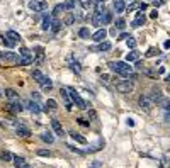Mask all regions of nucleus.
I'll list each match as a JSON object with an SVG mask.
<instances>
[{"label":"nucleus","instance_id":"423d86ee","mask_svg":"<svg viewBox=\"0 0 170 168\" xmlns=\"http://www.w3.org/2000/svg\"><path fill=\"white\" fill-rule=\"evenodd\" d=\"M26 107H27L31 112H34V114H41V111H43V109H41V106H39V102H36V100H32V99L26 102Z\"/></svg>","mask_w":170,"mask_h":168},{"label":"nucleus","instance_id":"412c9836","mask_svg":"<svg viewBox=\"0 0 170 168\" xmlns=\"http://www.w3.org/2000/svg\"><path fill=\"white\" fill-rule=\"evenodd\" d=\"M5 97L9 99L10 102H14V100H19L17 92H15V90H12V89H7V90H5Z\"/></svg>","mask_w":170,"mask_h":168},{"label":"nucleus","instance_id":"f8f14e48","mask_svg":"<svg viewBox=\"0 0 170 168\" xmlns=\"http://www.w3.org/2000/svg\"><path fill=\"white\" fill-rule=\"evenodd\" d=\"M151 102L153 104H156V106H160V102H162V99H163V97H162V92L158 90V89H153L151 90Z\"/></svg>","mask_w":170,"mask_h":168},{"label":"nucleus","instance_id":"ddd939ff","mask_svg":"<svg viewBox=\"0 0 170 168\" xmlns=\"http://www.w3.org/2000/svg\"><path fill=\"white\" fill-rule=\"evenodd\" d=\"M7 109H9V111H12L14 114H17V112L22 111V106L19 104V100H14V102H9V104H7Z\"/></svg>","mask_w":170,"mask_h":168},{"label":"nucleus","instance_id":"dca6fc26","mask_svg":"<svg viewBox=\"0 0 170 168\" xmlns=\"http://www.w3.org/2000/svg\"><path fill=\"white\" fill-rule=\"evenodd\" d=\"M145 20H146V15L140 12V14L136 15V19L133 20V27H140V26H143V24H145Z\"/></svg>","mask_w":170,"mask_h":168},{"label":"nucleus","instance_id":"a878e982","mask_svg":"<svg viewBox=\"0 0 170 168\" xmlns=\"http://www.w3.org/2000/svg\"><path fill=\"white\" fill-rule=\"evenodd\" d=\"M0 160H2V161H7V163H9L10 160H14V156H12L10 151H0Z\"/></svg>","mask_w":170,"mask_h":168},{"label":"nucleus","instance_id":"6e6552de","mask_svg":"<svg viewBox=\"0 0 170 168\" xmlns=\"http://www.w3.org/2000/svg\"><path fill=\"white\" fill-rule=\"evenodd\" d=\"M106 36H107V31H106L104 27H101L99 31H95L94 34H92V39L97 41V43H102V41L106 39Z\"/></svg>","mask_w":170,"mask_h":168},{"label":"nucleus","instance_id":"2f4dec72","mask_svg":"<svg viewBox=\"0 0 170 168\" xmlns=\"http://www.w3.org/2000/svg\"><path fill=\"white\" fill-rule=\"evenodd\" d=\"M92 24H94V26H102V24H104V22H102V15L101 14H95L94 15V17H92Z\"/></svg>","mask_w":170,"mask_h":168},{"label":"nucleus","instance_id":"7c9ffc66","mask_svg":"<svg viewBox=\"0 0 170 168\" xmlns=\"http://www.w3.org/2000/svg\"><path fill=\"white\" fill-rule=\"evenodd\" d=\"M78 36H80L82 39H89V37H92V36H90V32H89V29H87V27H82L80 31H78Z\"/></svg>","mask_w":170,"mask_h":168},{"label":"nucleus","instance_id":"c9c22d12","mask_svg":"<svg viewBox=\"0 0 170 168\" xmlns=\"http://www.w3.org/2000/svg\"><path fill=\"white\" fill-rule=\"evenodd\" d=\"M124 27H126V20H124V19H118V20H116V29H118V31H123Z\"/></svg>","mask_w":170,"mask_h":168},{"label":"nucleus","instance_id":"58836bf2","mask_svg":"<svg viewBox=\"0 0 170 168\" xmlns=\"http://www.w3.org/2000/svg\"><path fill=\"white\" fill-rule=\"evenodd\" d=\"M46 109H51V111H55V109H58V104H56L53 99H48V102H46Z\"/></svg>","mask_w":170,"mask_h":168},{"label":"nucleus","instance_id":"6ab92c4d","mask_svg":"<svg viewBox=\"0 0 170 168\" xmlns=\"http://www.w3.org/2000/svg\"><path fill=\"white\" fill-rule=\"evenodd\" d=\"M141 56V54H140V51H134V49H133V51H129L126 54V61L129 63V61H138V58Z\"/></svg>","mask_w":170,"mask_h":168},{"label":"nucleus","instance_id":"79ce46f5","mask_svg":"<svg viewBox=\"0 0 170 168\" xmlns=\"http://www.w3.org/2000/svg\"><path fill=\"white\" fill-rule=\"evenodd\" d=\"M3 43H5V46H7V48H14V46L17 44V43H14L12 39H9V37H3Z\"/></svg>","mask_w":170,"mask_h":168},{"label":"nucleus","instance_id":"1a4fd4ad","mask_svg":"<svg viewBox=\"0 0 170 168\" xmlns=\"http://www.w3.org/2000/svg\"><path fill=\"white\" fill-rule=\"evenodd\" d=\"M104 139H99L97 143H94V144H90V146H87V149H85V153H94V151H99V149H102L104 148Z\"/></svg>","mask_w":170,"mask_h":168},{"label":"nucleus","instance_id":"c85d7f7f","mask_svg":"<svg viewBox=\"0 0 170 168\" xmlns=\"http://www.w3.org/2000/svg\"><path fill=\"white\" fill-rule=\"evenodd\" d=\"M111 48H112V44H111L109 41H102V43H99V49H101V51H109Z\"/></svg>","mask_w":170,"mask_h":168},{"label":"nucleus","instance_id":"2eb2a0df","mask_svg":"<svg viewBox=\"0 0 170 168\" xmlns=\"http://www.w3.org/2000/svg\"><path fill=\"white\" fill-rule=\"evenodd\" d=\"M51 22H53V15L44 14V15H43V31H48V29H51Z\"/></svg>","mask_w":170,"mask_h":168},{"label":"nucleus","instance_id":"5701e85b","mask_svg":"<svg viewBox=\"0 0 170 168\" xmlns=\"http://www.w3.org/2000/svg\"><path fill=\"white\" fill-rule=\"evenodd\" d=\"M5 37H9V39H12L14 43H20V34H17L15 31H7Z\"/></svg>","mask_w":170,"mask_h":168},{"label":"nucleus","instance_id":"f03ea898","mask_svg":"<svg viewBox=\"0 0 170 168\" xmlns=\"http://www.w3.org/2000/svg\"><path fill=\"white\" fill-rule=\"evenodd\" d=\"M116 89L121 94H131L134 89V82L133 80H121V82H116Z\"/></svg>","mask_w":170,"mask_h":168},{"label":"nucleus","instance_id":"b1692460","mask_svg":"<svg viewBox=\"0 0 170 168\" xmlns=\"http://www.w3.org/2000/svg\"><path fill=\"white\" fill-rule=\"evenodd\" d=\"M41 141H43V143H48V144H51V143H55V138H53L51 133H43V134H41Z\"/></svg>","mask_w":170,"mask_h":168},{"label":"nucleus","instance_id":"aec40b11","mask_svg":"<svg viewBox=\"0 0 170 168\" xmlns=\"http://www.w3.org/2000/svg\"><path fill=\"white\" fill-rule=\"evenodd\" d=\"M32 61H34V58H32V56H22V58H19V60H17V65L27 66V65H31Z\"/></svg>","mask_w":170,"mask_h":168},{"label":"nucleus","instance_id":"13d9d810","mask_svg":"<svg viewBox=\"0 0 170 168\" xmlns=\"http://www.w3.org/2000/svg\"><path fill=\"white\" fill-rule=\"evenodd\" d=\"M165 121L170 122V111H165Z\"/></svg>","mask_w":170,"mask_h":168},{"label":"nucleus","instance_id":"4be33fe9","mask_svg":"<svg viewBox=\"0 0 170 168\" xmlns=\"http://www.w3.org/2000/svg\"><path fill=\"white\" fill-rule=\"evenodd\" d=\"M60 29H61V20L58 19V17H53V22H51V31L55 32H60Z\"/></svg>","mask_w":170,"mask_h":168},{"label":"nucleus","instance_id":"9b49d317","mask_svg":"<svg viewBox=\"0 0 170 168\" xmlns=\"http://www.w3.org/2000/svg\"><path fill=\"white\" fill-rule=\"evenodd\" d=\"M51 127H53V131H55L56 136H63V134H65L63 127H61V124H60V121L53 119V121H51Z\"/></svg>","mask_w":170,"mask_h":168},{"label":"nucleus","instance_id":"473e14b6","mask_svg":"<svg viewBox=\"0 0 170 168\" xmlns=\"http://www.w3.org/2000/svg\"><path fill=\"white\" fill-rule=\"evenodd\" d=\"M63 22H65V26H72V24L75 22V15H73V14H66Z\"/></svg>","mask_w":170,"mask_h":168},{"label":"nucleus","instance_id":"9d476101","mask_svg":"<svg viewBox=\"0 0 170 168\" xmlns=\"http://www.w3.org/2000/svg\"><path fill=\"white\" fill-rule=\"evenodd\" d=\"M38 83L41 85V89H43V90H51V89H53V85H51V80H49L48 77H44V75H43V77H41V78L38 80Z\"/></svg>","mask_w":170,"mask_h":168},{"label":"nucleus","instance_id":"20e7f679","mask_svg":"<svg viewBox=\"0 0 170 168\" xmlns=\"http://www.w3.org/2000/svg\"><path fill=\"white\" fill-rule=\"evenodd\" d=\"M138 106L141 107L145 112H151L153 102H151L150 97H146V95H140V97H138Z\"/></svg>","mask_w":170,"mask_h":168},{"label":"nucleus","instance_id":"cd10ccee","mask_svg":"<svg viewBox=\"0 0 170 168\" xmlns=\"http://www.w3.org/2000/svg\"><path fill=\"white\" fill-rule=\"evenodd\" d=\"M70 68L75 71L77 75L82 73V66H80V63H78V61H72V63H70Z\"/></svg>","mask_w":170,"mask_h":168},{"label":"nucleus","instance_id":"680f3d73","mask_svg":"<svg viewBox=\"0 0 170 168\" xmlns=\"http://www.w3.org/2000/svg\"><path fill=\"white\" fill-rule=\"evenodd\" d=\"M163 48H165V49H168V48H170V39H168V41H165V43H163Z\"/></svg>","mask_w":170,"mask_h":168},{"label":"nucleus","instance_id":"bb28decb","mask_svg":"<svg viewBox=\"0 0 170 168\" xmlns=\"http://www.w3.org/2000/svg\"><path fill=\"white\" fill-rule=\"evenodd\" d=\"M14 165H15V168H22L26 165V160L22 156H14Z\"/></svg>","mask_w":170,"mask_h":168},{"label":"nucleus","instance_id":"ea45409f","mask_svg":"<svg viewBox=\"0 0 170 168\" xmlns=\"http://www.w3.org/2000/svg\"><path fill=\"white\" fill-rule=\"evenodd\" d=\"M36 153H38L39 156H48V158H49V156L53 154V151H49V149H38Z\"/></svg>","mask_w":170,"mask_h":168},{"label":"nucleus","instance_id":"a211bd4d","mask_svg":"<svg viewBox=\"0 0 170 168\" xmlns=\"http://www.w3.org/2000/svg\"><path fill=\"white\" fill-rule=\"evenodd\" d=\"M70 138H72V139H75L77 143H80V144H85V143H87V139H85V138L82 136V134L75 133V131H70Z\"/></svg>","mask_w":170,"mask_h":168},{"label":"nucleus","instance_id":"052dcab7","mask_svg":"<svg viewBox=\"0 0 170 168\" xmlns=\"http://www.w3.org/2000/svg\"><path fill=\"white\" fill-rule=\"evenodd\" d=\"M126 122H128V126H129V127H133V126H134V121H133V119H128Z\"/></svg>","mask_w":170,"mask_h":168},{"label":"nucleus","instance_id":"c03bdc74","mask_svg":"<svg viewBox=\"0 0 170 168\" xmlns=\"http://www.w3.org/2000/svg\"><path fill=\"white\" fill-rule=\"evenodd\" d=\"M77 122L80 124V126H84V127H89V126H90V122H89V121L82 119V117H78V119H77Z\"/></svg>","mask_w":170,"mask_h":168},{"label":"nucleus","instance_id":"e433bc0d","mask_svg":"<svg viewBox=\"0 0 170 168\" xmlns=\"http://www.w3.org/2000/svg\"><path fill=\"white\" fill-rule=\"evenodd\" d=\"M156 54H160V49H156V48H150V49L146 51V54H145V56L150 58V56H156Z\"/></svg>","mask_w":170,"mask_h":168},{"label":"nucleus","instance_id":"6e6d98bb","mask_svg":"<svg viewBox=\"0 0 170 168\" xmlns=\"http://www.w3.org/2000/svg\"><path fill=\"white\" fill-rule=\"evenodd\" d=\"M128 37H129L128 32H121V34H119V39H128Z\"/></svg>","mask_w":170,"mask_h":168},{"label":"nucleus","instance_id":"bf43d9fd","mask_svg":"<svg viewBox=\"0 0 170 168\" xmlns=\"http://www.w3.org/2000/svg\"><path fill=\"white\" fill-rule=\"evenodd\" d=\"M101 165H102L101 161H94V163H92V168H99V166H101Z\"/></svg>","mask_w":170,"mask_h":168},{"label":"nucleus","instance_id":"4c0bfd02","mask_svg":"<svg viewBox=\"0 0 170 168\" xmlns=\"http://www.w3.org/2000/svg\"><path fill=\"white\" fill-rule=\"evenodd\" d=\"M126 46H128V48H129V49H134V46H136V39H134V37H128V39H126Z\"/></svg>","mask_w":170,"mask_h":168},{"label":"nucleus","instance_id":"7ed1b4c3","mask_svg":"<svg viewBox=\"0 0 170 168\" xmlns=\"http://www.w3.org/2000/svg\"><path fill=\"white\" fill-rule=\"evenodd\" d=\"M68 94H70V97H72V102H75L80 109H87V102L80 97V95H78V92H77L75 89L68 87Z\"/></svg>","mask_w":170,"mask_h":168},{"label":"nucleus","instance_id":"4468645a","mask_svg":"<svg viewBox=\"0 0 170 168\" xmlns=\"http://www.w3.org/2000/svg\"><path fill=\"white\" fill-rule=\"evenodd\" d=\"M114 10L118 12V14L126 10V0H114Z\"/></svg>","mask_w":170,"mask_h":168},{"label":"nucleus","instance_id":"f3484780","mask_svg":"<svg viewBox=\"0 0 170 168\" xmlns=\"http://www.w3.org/2000/svg\"><path fill=\"white\" fill-rule=\"evenodd\" d=\"M15 134H17L19 138H24V139H27V138H31V131L29 129H26V127H17V131H15Z\"/></svg>","mask_w":170,"mask_h":168},{"label":"nucleus","instance_id":"8fccbe9b","mask_svg":"<svg viewBox=\"0 0 170 168\" xmlns=\"http://www.w3.org/2000/svg\"><path fill=\"white\" fill-rule=\"evenodd\" d=\"M38 61H39V63L44 61V54H43V51H38Z\"/></svg>","mask_w":170,"mask_h":168},{"label":"nucleus","instance_id":"39448f33","mask_svg":"<svg viewBox=\"0 0 170 168\" xmlns=\"http://www.w3.org/2000/svg\"><path fill=\"white\" fill-rule=\"evenodd\" d=\"M29 9L34 12H44L48 9V3H46V0H32L29 3Z\"/></svg>","mask_w":170,"mask_h":168},{"label":"nucleus","instance_id":"0eeeda50","mask_svg":"<svg viewBox=\"0 0 170 168\" xmlns=\"http://www.w3.org/2000/svg\"><path fill=\"white\" fill-rule=\"evenodd\" d=\"M60 95H61V99H63L66 109L70 111V109H72V97H70V94H68V89H61L60 90Z\"/></svg>","mask_w":170,"mask_h":168},{"label":"nucleus","instance_id":"3c124183","mask_svg":"<svg viewBox=\"0 0 170 168\" xmlns=\"http://www.w3.org/2000/svg\"><path fill=\"white\" fill-rule=\"evenodd\" d=\"M31 97H32V100L39 102V94H38V92H32V95H31Z\"/></svg>","mask_w":170,"mask_h":168},{"label":"nucleus","instance_id":"5fc2aeb1","mask_svg":"<svg viewBox=\"0 0 170 168\" xmlns=\"http://www.w3.org/2000/svg\"><path fill=\"white\" fill-rule=\"evenodd\" d=\"M150 17H151V19H156V17H158V12H156V10H151V12H150Z\"/></svg>","mask_w":170,"mask_h":168},{"label":"nucleus","instance_id":"37998d69","mask_svg":"<svg viewBox=\"0 0 170 168\" xmlns=\"http://www.w3.org/2000/svg\"><path fill=\"white\" fill-rule=\"evenodd\" d=\"M3 58H7L9 61H17V56H15L14 53H5V54H3Z\"/></svg>","mask_w":170,"mask_h":168},{"label":"nucleus","instance_id":"f704fd0d","mask_svg":"<svg viewBox=\"0 0 170 168\" xmlns=\"http://www.w3.org/2000/svg\"><path fill=\"white\" fill-rule=\"evenodd\" d=\"M160 107L163 109V111H170V99H162V102H160Z\"/></svg>","mask_w":170,"mask_h":168},{"label":"nucleus","instance_id":"f257e3e1","mask_svg":"<svg viewBox=\"0 0 170 168\" xmlns=\"http://www.w3.org/2000/svg\"><path fill=\"white\" fill-rule=\"evenodd\" d=\"M109 68L114 71V73H118V75H121V77L124 78H129L131 75H133V68L129 66V63H126V61H111L109 63Z\"/></svg>","mask_w":170,"mask_h":168},{"label":"nucleus","instance_id":"e2e57ef3","mask_svg":"<svg viewBox=\"0 0 170 168\" xmlns=\"http://www.w3.org/2000/svg\"><path fill=\"white\" fill-rule=\"evenodd\" d=\"M22 168H31V166H29V165H27V163H26V165H24Z\"/></svg>","mask_w":170,"mask_h":168},{"label":"nucleus","instance_id":"09e8293b","mask_svg":"<svg viewBox=\"0 0 170 168\" xmlns=\"http://www.w3.org/2000/svg\"><path fill=\"white\" fill-rule=\"evenodd\" d=\"M90 2H92V0H80V3H82V7H84V9H89Z\"/></svg>","mask_w":170,"mask_h":168},{"label":"nucleus","instance_id":"a18cd8bd","mask_svg":"<svg viewBox=\"0 0 170 168\" xmlns=\"http://www.w3.org/2000/svg\"><path fill=\"white\" fill-rule=\"evenodd\" d=\"M41 77H43V73H41L39 70H34V71H32V78H34L36 82H38V80H39Z\"/></svg>","mask_w":170,"mask_h":168},{"label":"nucleus","instance_id":"de8ad7c7","mask_svg":"<svg viewBox=\"0 0 170 168\" xmlns=\"http://www.w3.org/2000/svg\"><path fill=\"white\" fill-rule=\"evenodd\" d=\"M20 56H31V51L27 48H20Z\"/></svg>","mask_w":170,"mask_h":168},{"label":"nucleus","instance_id":"603ef678","mask_svg":"<svg viewBox=\"0 0 170 168\" xmlns=\"http://www.w3.org/2000/svg\"><path fill=\"white\" fill-rule=\"evenodd\" d=\"M153 5H155V7H160V5H163V0H153Z\"/></svg>","mask_w":170,"mask_h":168},{"label":"nucleus","instance_id":"72a5a7b5","mask_svg":"<svg viewBox=\"0 0 170 168\" xmlns=\"http://www.w3.org/2000/svg\"><path fill=\"white\" fill-rule=\"evenodd\" d=\"M102 22L104 24L112 22V14H111V12H104V14H102Z\"/></svg>","mask_w":170,"mask_h":168},{"label":"nucleus","instance_id":"49530a36","mask_svg":"<svg viewBox=\"0 0 170 168\" xmlns=\"http://www.w3.org/2000/svg\"><path fill=\"white\" fill-rule=\"evenodd\" d=\"M136 7H140V3H136V2H131V3H129V5H126V9H128V10H129V12H131V10H134V9H136Z\"/></svg>","mask_w":170,"mask_h":168},{"label":"nucleus","instance_id":"393cba45","mask_svg":"<svg viewBox=\"0 0 170 168\" xmlns=\"http://www.w3.org/2000/svg\"><path fill=\"white\" fill-rule=\"evenodd\" d=\"M106 12V3L104 2H101V0H97V2H95V14H104Z\"/></svg>","mask_w":170,"mask_h":168},{"label":"nucleus","instance_id":"0e129e2a","mask_svg":"<svg viewBox=\"0 0 170 168\" xmlns=\"http://www.w3.org/2000/svg\"><path fill=\"white\" fill-rule=\"evenodd\" d=\"M101 2H107V0H101Z\"/></svg>","mask_w":170,"mask_h":168},{"label":"nucleus","instance_id":"a19ab883","mask_svg":"<svg viewBox=\"0 0 170 168\" xmlns=\"http://www.w3.org/2000/svg\"><path fill=\"white\" fill-rule=\"evenodd\" d=\"M75 7V0H66L65 2V10H72Z\"/></svg>","mask_w":170,"mask_h":168},{"label":"nucleus","instance_id":"864d4df0","mask_svg":"<svg viewBox=\"0 0 170 168\" xmlns=\"http://www.w3.org/2000/svg\"><path fill=\"white\" fill-rule=\"evenodd\" d=\"M89 116L92 117V119H97V114H95V111H94V109H90V111H89Z\"/></svg>","mask_w":170,"mask_h":168},{"label":"nucleus","instance_id":"4d7b16f0","mask_svg":"<svg viewBox=\"0 0 170 168\" xmlns=\"http://www.w3.org/2000/svg\"><path fill=\"white\" fill-rule=\"evenodd\" d=\"M146 9H148V5H146V3H140V10H141V12H145Z\"/></svg>","mask_w":170,"mask_h":168},{"label":"nucleus","instance_id":"c756f323","mask_svg":"<svg viewBox=\"0 0 170 168\" xmlns=\"http://www.w3.org/2000/svg\"><path fill=\"white\" fill-rule=\"evenodd\" d=\"M63 10H65V3H58V5L55 7V10H53V17H58Z\"/></svg>","mask_w":170,"mask_h":168}]
</instances>
